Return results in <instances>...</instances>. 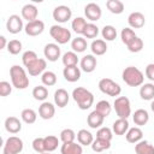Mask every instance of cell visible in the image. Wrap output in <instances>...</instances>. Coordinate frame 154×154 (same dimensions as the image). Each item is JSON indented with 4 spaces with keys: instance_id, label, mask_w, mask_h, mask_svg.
Here are the masks:
<instances>
[{
    "instance_id": "obj_1",
    "label": "cell",
    "mask_w": 154,
    "mask_h": 154,
    "mask_svg": "<svg viewBox=\"0 0 154 154\" xmlns=\"http://www.w3.org/2000/svg\"><path fill=\"white\" fill-rule=\"evenodd\" d=\"M72 97L81 109H88L90 106H93L94 102V95L83 87H78L73 89Z\"/></svg>"
},
{
    "instance_id": "obj_2",
    "label": "cell",
    "mask_w": 154,
    "mask_h": 154,
    "mask_svg": "<svg viewBox=\"0 0 154 154\" xmlns=\"http://www.w3.org/2000/svg\"><path fill=\"white\" fill-rule=\"evenodd\" d=\"M122 77H123V81L130 87H138L143 83V79H144L142 71L140 69H137L136 66L125 67L123 70Z\"/></svg>"
},
{
    "instance_id": "obj_3",
    "label": "cell",
    "mask_w": 154,
    "mask_h": 154,
    "mask_svg": "<svg viewBox=\"0 0 154 154\" xmlns=\"http://www.w3.org/2000/svg\"><path fill=\"white\" fill-rule=\"evenodd\" d=\"M10 76H11V81L14 88L17 89H25L29 85V78L24 71L23 67H20L19 65H13L10 69Z\"/></svg>"
},
{
    "instance_id": "obj_4",
    "label": "cell",
    "mask_w": 154,
    "mask_h": 154,
    "mask_svg": "<svg viewBox=\"0 0 154 154\" xmlns=\"http://www.w3.org/2000/svg\"><path fill=\"white\" fill-rule=\"evenodd\" d=\"M99 89L109 96H118L122 91V88L118 83H116L111 78H102L99 82Z\"/></svg>"
},
{
    "instance_id": "obj_5",
    "label": "cell",
    "mask_w": 154,
    "mask_h": 154,
    "mask_svg": "<svg viewBox=\"0 0 154 154\" xmlns=\"http://www.w3.org/2000/svg\"><path fill=\"white\" fill-rule=\"evenodd\" d=\"M114 109L119 118L128 119V117L131 113V106L130 100L126 96H119L114 100Z\"/></svg>"
},
{
    "instance_id": "obj_6",
    "label": "cell",
    "mask_w": 154,
    "mask_h": 154,
    "mask_svg": "<svg viewBox=\"0 0 154 154\" xmlns=\"http://www.w3.org/2000/svg\"><path fill=\"white\" fill-rule=\"evenodd\" d=\"M49 34L60 45L67 43L70 41V38H71L70 30L64 28V26H60V25H52L51 29H49Z\"/></svg>"
},
{
    "instance_id": "obj_7",
    "label": "cell",
    "mask_w": 154,
    "mask_h": 154,
    "mask_svg": "<svg viewBox=\"0 0 154 154\" xmlns=\"http://www.w3.org/2000/svg\"><path fill=\"white\" fill-rule=\"evenodd\" d=\"M23 150V141L17 136H11L4 144V154H19Z\"/></svg>"
},
{
    "instance_id": "obj_8",
    "label": "cell",
    "mask_w": 154,
    "mask_h": 154,
    "mask_svg": "<svg viewBox=\"0 0 154 154\" xmlns=\"http://www.w3.org/2000/svg\"><path fill=\"white\" fill-rule=\"evenodd\" d=\"M72 16V11L66 5H59L53 10V18L58 23H65L67 22Z\"/></svg>"
},
{
    "instance_id": "obj_9",
    "label": "cell",
    "mask_w": 154,
    "mask_h": 154,
    "mask_svg": "<svg viewBox=\"0 0 154 154\" xmlns=\"http://www.w3.org/2000/svg\"><path fill=\"white\" fill-rule=\"evenodd\" d=\"M6 29L11 34H18L23 29V19L18 14H11L6 22Z\"/></svg>"
},
{
    "instance_id": "obj_10",
    "label": "cell",
    "mask_w": 154,
    "mask_h": 154,
    "mask_svg": "<svg viewBox=\"0 0 154 154\" xmlns=\"http://www.w3.org/2000/svg\"><path fill=\"white\" fill-rule=\"evenodd\" d=\"M45 30V23L41 19H35L32 22H28L25 25V32L29 36H37L42 34Z\"/></svg>"
},
{
    "instance_id": "obj_11",
    "label": "cell",
    "mask_w": 154,
    "mask_h": 154,
    "mask_svg": "<svg viewBox=\"0 0 154 154\" xmlns=\"http://www.w3.org/2000/svg\"><path fill=\"white\" fill-rule=\"evenodd\" d=\"M84 13H85V17L93 22L95 20H99L102 12H101V7L96 4V2H89L85 5L84 7Z\"/></svg>"
},
{
    "instance_id": "obj_12",
    "label": "cell",
    "mask_w": 154,
    "mask_h": 154,
    "mask_svg": "<svg viewBox=\"0 0 154 154\" xmlns=\"http://www.w3.org/2000/svg\"><path fill=\"white\" fill-rule=\"evenodd\" d=\"M128 23L131 28L134 29H140L142 28L144 24H146V18H144V14L142 12H138V11H135V12H131L128 17Z\"/></svg>"
},
{
    "instance_id": "obj_13",
    "label": "cell",
    "mask_w": 154,
    "mask_h": 154,
    "mask_svg": "<svg viewBox=\"0 0 154 154\" xmlns=\"http://www.w3.org/2000/svg\"><path fill=\"white\" fill-rule=\"evenodd\" d=\"M43 53L49 61H57L58 58H60V47L57 43H47L43 48Z\"/></svg>"
},
{
    "instance_id": "obj_14",
    "label": "cell",
    "mask_w": 154,
    "mask_h": 154,
    "mask_svg": "<svg viewBox=\"0 0 154 154\" xmlns=\"http://www.w3.org/2000/svg\"><path fill=\"white\" fill-rule=\"evenodd\" d=\"M5 129L10 134H18L22 130V123L17 117H7L5 120Z\"/></svg>"
},
{
    "instance_id": "obj_15",
    "label": "cell",
    "mask_w": 154,
    "mask_h": 154,
    "mask_svg": "<svg viewBox=\"0 0 154 154\" xmlns=\"http://www.w3.org/2000/svg\"><path fill=\"white\" fill-rule=\"evenodd\" d=\"M96 58L91 54H87L81 60V69L84 72H93L96 67Z\"/></svg>"
},
{
    "instance_id": "obj_16",
    "label": "cell",
    "mask_w": 154,
    "mask_h": 154,
    "mask_svg": "<svg viewBox=\"0 0 154 154\" xmlns=\"http://www.w3.org/2000/svg\"><path fill=\"white\" fill-rule=\"evenodd\" d=\"M55 113V107L51 102H42L38 107V114L42 119H52Z\"/></svg>"
},
{
    "instance_id": "obj_17",
    "label": "cell",
    "mask_w": 154,
    "mask_h": 154,
    "mask_svg": "<svg viewBox=\"0 0 154 154\" xmlns=\"http://www.w3.org/2000/svg\"><path fill=\"white\" fill-rule=\"evenodd\" d=\"M64 78L67 82H77L81 78V70L77 66H70V67H64L63 71Z\"/></svg>"
},
{
    "instance_id": "obj_18",
    "label": "cell",
    "mask_w": 154,
    "mask_h": 154,
    "mask_svg": "<svg viewBox=\"0 0 154 154\" xmlns=\"http://www.w3.org/2000/svg\"><path fill=\"white\" fill-rule=\"evenodd\" d=\"M69 97H70L69 96V93L65 89H63V88L57 89L55 93H54V102L60 108L65 107L69 103Z\"/></svg>"
},
{
    "instance_id": "obj_19",
    "label": "cell",
    "mask_w": 154,
    "mask_h": 154,
    "mask_svg": "<svg viewBox=\"0 0 154 154\" xmlns=\"http://www.w3.org/2000/svg\"><path fill=\"white\" fill-rule=\"evenodd\" d=\"M46 65H47L46 60L42 59V58H38L36 61H34V63H32L29 67H26V69H28V72H29L30 76H38L40 73L43 72V70L46 69Z\"/></svg>"
},
{
    "instance_id": "obj_20",
    "label": "cell",
    "mask_w": 154,
    "mask_h": 154,
    "mask_svg": "<svg viewBox=\"0 0 154 154\" xmlns=\"http://www.w3.org/2000/svg\"><path fill=\"white\" fill-rule=\"evenodd\" d=\"M22 17L28 22H32L37 17V7L32 4H26L22 7Z\"/></svg>"
},
{
    "instance_id": "obj_21",
    "label": "cell",
    "mask_w": 154,
    "mask_h": 154,
    "mask_svg": "<svg viewBox=\"0 0 154 154\" xmlns=\"http://www.w3.org/2000/svg\"><path fill=\"white\" fill-rule=\"evenodd\" d=\"M103 119H105V117L101 116L97 111L94 109L93 112L89 113V116H88V118H87V123H88V125H89L91 129H96V128H100V126L102 125Z\"/></svg>"
},
{
    "instance_id": "obj_22",
    "label": "cell",
    "mask_w": 154,
    "mask_h": 154,
    "mask_svg": "<svg viewBox=\"0 0 154 154\" xmlns=\"http://www.w3.org/2000/svg\"><path fill=\"white\" fill-rule=\"evenodd\" d=\"M60 153L61 154H82L83 153L82 144H78L76 142L63 143L60 148Z\"/></svg>"
},
{
    "instance_id": "obj_23",
    "label": "cell",
    "mask_w": 154,
    "mask_h": 154,
    "mask_svg": "<svg viewBox=\"0 0 154 154\" xmlns=\"http://www.w3.org/2000/svg\"><path fill=\"white\" fill-rule=\"evenodd\" d=\"M125 137H126V141L129 143H137V142H140L142 140L143 131L138 126H135V128H131V129L128 130Z\"/></svg>"
},
{
    "instance_id": "obj_24",
    "label": "cell",
    "mask_w": 154,
    "mask_h": 154,
    "mask_svg": "<svg viewBox=\"0 0 154 154\" xmlns=\"http://www.w3.org/2000/svg\"><path fill=\"white\" fill-rule=\"evenodd\" d=\"M132 119H134V123H135L136 125L142 126V125H146V124L148 123V120H149V114H148V112H147L146 109L138 108V109L135 111Z\"/></svg>"
},
{
    "instance_id": "obj_25",
    "label": "cell",
    "mask_w": 154,
    "mask_h": 154,
    "mask_svg": "<svg viewBox=\"0 0 154 154\" xmlns=\"http://www.w3.org/2000/svg\"><path fill=\"white\" fill-rule=\"evenodd\" d=\"M129 130V122L128 119L124 118H119L113 123V132L118 136L124 135L126 131Z\"/></svg>"
},
{
    "instance_id": "obj_26",
    "label": "cell",
    "mask_w": 154,
    "mask_h": 154,
    "mask_svg": "<svg viewBox=\"0 0 154 154\" xmlns=\"http://www.w3.org/2000/svg\"><path fill=\"white\" fill-rule=\"evenodd\" d=\"M90 49H91V52H93L94 54H96V55H102V54H105V53L107 52V45H106L105 40L97 38V40H94V41L91 42Z\"/></svg>"
},
{
    "instance_id": "obj_27",
    "label": "cell",
    "mask_w": 154,
    "mask_h": 154,
    "mask_svg": "<svg viewBox=\"0 0 154 154\" xmlns=\"http://www.w3.org/2000/svg\"><path fill=\"white\" fill-rule=\"evenodd\" d=\"M136 154H154V146H152L148 141H140L135 146Z\"/></svg>"
},
{
    "instance_id": "obj_28",
    "label": "cell",
    "mask_w": 154,
    "mask_h": 154,
    "mask_svg": "<svg viewBox=\"0 0 154 154\" xmlns=\"http://www.w3.org/2000/svg\"><path fill=\"white\" fill-rule=\"evenodd\" d=\"M77 140H78L79 144H82V146H89V144H91L94 142L93 135L85 129H81L77 132Z\"/></svg>"
},
{
    "instance_id": "obj_29",
    "label": "cell",
    "mask_w": 154,
    "mask_h": 154,
    "mask_svg": "<svg viewBox=\"0 0 154 154\" xmlns=\"http://www.w3.org/2000/svg\"><path fill=\"white\" fill-rule=\"evenodd\" d=\"M140 96L143 100H153L154 99V84L146 83L140 89Z\"/></svg>"
},
{
    "instance_id": "obj_30",
    "label": "cell",
    "mask_w": 154,
    "mask_h": 154,
    "mask_svg": "<svg viewBox=\"0 0 154 154\" xmlns=\"http://www.w3.org/2000/svg\"><path fill=\"white\" fill-rule=\"evenodd\" d=\"M45 138V148H46V152L51 153L53 150H55L58 148V144H59V140L57 136L54 135H48Z\"/></svg>"
},
{
    "instance_id": "obj_31",
    "label": "cell",
    "mask_w": 154,
    "mask_h": 154,
    "mask_svg": "<svg viewBox=\"0 0 154 154\" xmlns=\"http://www.w3.org/2000/svg\"><path fill=\"white\" fill-rule=\"evenodd\" d=\"M106 6L114 14H120L124 11V4L120 0H108L106 2Z\"/></svg>"
},
{
    "instance_id": "obj_32",
    "label": "cell",
    "mask_w": 154,
    "mask_h": 154,
    "mask_svg": "<svg viewBox=\"0 0 154 154\" xmlns=\"http://www.w3.org/2000/svg\"><path fill=\"white\" fill-rule=\"evenodd\" d=\"M77 63H78V57L75 52H66L63 55V64L65 67L77 66Z\"/></svg>"
},
{
    "instance_id": "obj_33",
    "label": "cell",
    "mask_w": 154,
    "mask_h": 154,
    "mask_svg": "<svg viewBox=\"0 0 154 154\" xmlns=\"http://www.w3.org/2000/svg\"><path fill=\"white\" fill-rule=\"evenodd\" d=\"M71 48L75 52H77V53L84 52L87 49V41H85V38L84 37H81V36L73 38L72 42H71Z\"/></svg>"
},
{
    "instance_id": "obj_34",
    "label": "cell",
    "mask_w": 154,
    "mask_h": 154,
    "mask_svg": "<svg viewBox=\"0 0 154 154\" xmlns=\"http://www.w3.org/2000/svg\"><path fill=\"white\" fill-rule=\"evenodd\" d=\"M87 24H88V23H87V20H85L84 18H82V17H76V18L72 20L71 26H72V29H73V31H75L76 34H83V31H84Z\"/></svg>"
},
{
    "instance_id": "obj_35",
    "label": "cell",
    "mask_w": 154,
    "mask_h": 154,
    "mask_svg": "<svg viewBox=\"0 0 154 154\" xmlns=\"http://www.w3.org/2000/svg\"><path fill=\"white\" fill-rule=\"evenodd\" d=\"M32 96L35 100H38V101H43L48 97V90L45 85H36L34 89H32Z\"/></svg>"
},
{
    "instance_id": "obj_36",
    "label": "cell",
    "mask_w": 154,
    "mask_h": 154,
    "mask_svg": "<svg viewBox=\"0 0 154 154\" xmlns=\"http://www.w3.org/2000/svg\"><path fill=\"white\" fill-rule=\"evenodd\" d=\"M95 111H97L101 116L107 117V116H109V113H111V111H112V107H111V105H109L108 101H106V100H101V101H99V102L96 103V106H95Z\"/></svg>"
},
{
    "instance_id": "obj_37",
    "label": "cell",
    "mask_w": 154,
    "mask_h": 154,
    "mask_svg": "<svg viewBox=\"0 0 154 154\" xmlns=\"http://www.w3.org/2000/svg\"><path fill=\"white\" fill-rule=\"evenodd\" d=\"M91 148L94 152H102L106 149L111 148V141H106V140H101V138H96L93 143H91Z\"/></svg>"
},
{
    "instance_id": "obj_38",
    "label": "cell",
    "mask_w": 154,
    "mask_h": 154,
    "mask_svg": "<svg viewBox=\"0 0 154 154\" xmlns=\"http://www.w3.org/2000/svg\"><path fill=\"white\" fill-rule=\"evenodd\" d=\"M20 117L23 119V122H25L26 124H34L36 122V112L32 108H25L22 111Z\"/></svg>"
},
{
    "instance_id": "obj_39",
    "label": "cell",
    "mask_w": 154,
    "mask_h": 154,
    "mask_svg": "<svg viewBox=\"0 0 154 154\" xmlns=\"http://www.w3.org/2000/svg\"><path fill=\"white\" fill-rule=\"evenodd\" d=\"M101 34H102V37L106 41H113L117 37V30L113 25H105L102 28Z\"/></svg>"
},
{
    "instance_id": "obj_40",
    "label": "cell",
    "mask_w": 154,
    "mask_h": 154,
    "mask_svg": "<svg viewBox=\"0 0 154 154\" xmlns=\"http://www.w3.org/2000/svg\"><path fill=\"white\" fill-rule=\"evenodd\" d=\"M120 37H122V42L128 46L136 37V34L131 28H124L120 32Z\"/></svg>"
},
{
    "instance_id": "obj_41",
    "label": "cell",
    "mask_w": 154,
    "mask_h": 154,
    "mask_svg": "<svg viewBox=\"0 0 154 154\" xmlns=\"http://www.w3.org/2000/svg\"><path fill=\"white\" fill-rule=\"evenodd\" d=\"M41 81L43 83V85H47V87H52L57 83V75L52 71H46L42 73V77H41Z\"/></svg>"
},
{
    "instance_id": "obj_42",
    "label": "cell",
    "mask_w": 154,
    "mask_h": 154,
    "mask_svg": "<svg viewBox=\"0 0 154 154\" xmlns=\"http://www.w3.org/2000/svg\"><path fill=\"white\" fill-rule=\"evenodd\" d=\"M38 59V57H37V54L34 52V51H26V52H24L23 53V55H22V60H23V64H24V66L25 67H29L34 61H36Z\"/></svg>"
},
{
    "instance_id": "obj_43",
    "label": "cell",
    "mask_w": 154,
    "mask_h": 154,
    "mask_svg": "<svg viewBox=\"0 0 154 154\" xmlns=\"http://www.w3.org/2000/svg\"><path fill=\"white\" fill-rule=\"evenodd\" d=\"M126 47H128V49H129L131 53H138V52H141L142 48H143V41H142V38H140L138 36H136Z\"/></svg>"
},
{
    "instance_id": "obj_44",
    "label": "cell",
    "mask_w": 154,
    "mask_h": 154,
    "mask_svg": "<svg viewBox=\"0 0 154 154\" xmlns=\"http://www.w3.org/2000/svg\"><path fill=\"white\" fill-rule=\"evenodd\" d=\"M76 138V134L72 129H64L60 132V140L63 141V143H71L75 142Z\"/></svg>"
},
{
    "instance_id": "obj_45",
    "label": "cell",
    "mask_w": 154,
    "mask_h": 154,
    "mask_svg": "<svg viewBox=\"0 0 154 154\" xmlns=\"http://www.w3.org/2000/svg\"><path fill=\"white\" fill-rule=\"evenodd\" d=\"M97 34H99V28L93 23H88L82 35L87 38H94L97 36Z\"/></svg>"
},
{
    "instance_id": "obj_46",
    "label": "cell",
    "mask_w": 154,
    "mask_h": 154,
    "mask_svg": "<svg viewBox=\"0 0 154 154\" xmlns=\"http://www.w3.org/2000/svg\"><path fill=\"white\" fill-rule=\"evenodd\" d=\"M7 51H8V53H11L13 55L18 54L22 51V42L19 40H11L7 43Z\"/></svg>"
},
{
    "instance_id": "obj_47",
    "label": "cell",
    "mask_w": 154,
    "mask_h": 154,
    "mask_svg": "<svg viewBox=\"0 0 154 154\" xmlns=\"http://www.w3.org/2000/svg\"><path fill=\"white\" fill-rule=\"evenodd\" d=\"M32 149L41 154V153H45L46 152V148H45V138L43 137H36L34 141H32Z\"/></svg>"
},
{
    "instance_id": "obj_48",
    "label": "cell",
    "mask_w": 154,
    "mask_h": 154,
    "mask_svg": "<svg viewBox=\"0 0 154 154\" xmlns=\"http://www.w3.org/2000/svg\"><path fill=\"white\" fill-rule=\"evenodd\" d=\"M96 138H101V140H106V141H111L112 140V131L109 128H100L96 132Z\"/></svg>"
},
{
    "instance_id": "obj_49",
    "label": "cell",
    "mask_w": 154,
    "mask_h": 154,
    "mask_svg": "<svg viewBox=\"0 0 154 154\" xmlns=\"http://www.w3.org/2000/svg\"><path fill=\"white\" fill-rule=\"evenodd\" d=\"M12 93V87L8 82L6 81H1L0 82V95L1 96H7Z\"/></svg>"
},
{
    "instance_id": "obj_50",
    "label": "cell",
    "mask_w": 154,
    "mask_h": 154,
    "mask_svg": "<svg viewBox=\"0 0 154 154\" xmlns=\"http://www.w3.org/2000/svg\"><path fill=\"white\" fill-rule=\"evenodd\" d=\"M146 76L148 79L154 81V64H148L146 66Z\"/></svg>"
},
{
    "instance_id": "obj_51",
    "label": "cell",
    "mask_w": 154,
    "mask_h": 154,
    "mask_svg": "<svg viewBox=\"0 0 154 154\" xmlns=\"http://www.w3.org/2000/svg\"><path fill=\"white\" fill-rule=\"evenodd\" d=\"M6 46V37L5 36H0V49H4Z\"/></svg>"
},
{
    "instance_id": "obj_52",
    "label": "cell",
    "mask_w": 154,
    "mask_h": 154,
    "mask_svg": "<svg viewBox=\"0 0 154 154\" xmlns=\"http://www.w3.org/2000/svg\"><path fill=\"white\" fill-rule=\"evenodd\" d=\"M150 108H152V111L154 112V100L152 101V103H150Z\"/></svg>"
},
{
    "instance_id": "obj_53",
    "label": "cell",
    "mask_w": 154,
    "mask_h": 154,
    "mask_svg": "<svg viewBox=\"0 0 154 154\" xmlns=\"http://www.w3.org/2000/svg\"><path fill=\"white\" fill-rule=\"evenodd\" d=\"M41 154H51V153H48V152H45V153H41Z\"/></svg>"
}]
</instances>
